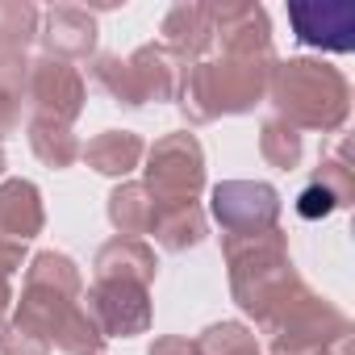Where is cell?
I'll list each match as a JSON object with an SVG mask.
<instances>
[{"instance_id":"6","label":"cell","mask_w":355,"mask_h":355,"mask_svg":"<svg viewBox=\"0 0 355 355\" xmlns=\"http://www.w3.org/2000/svg\"><path fill=\"white\" fill-rule=\"evenodd\" d=\"M263 334L272 338V355H326L338 338L351 334V318L334 301L305 288Z\"/></svg>"},{"instance_id":"12","label":"cell","mask_w":355,"mask_h":355,"mask_svg":"<svg viewBox=\"0 0 355 355\" xmlns=\"http://www.w3.org/2000/svg\"><path fill=\"white\" fill-rule=\"evenodd\" d=\"M209 21H214L218 55H276L272 21H268L263 5H251V0H209Z\"/></svg>"},{"instance_id":"4","label":"cell","mask_w":355,"mask_h":355,"mask_svg":"<svg viewBox=\"0 0 355 355\" xmlns=\"http://www.w3.org/2000/svg\"><path fill=\"white\" fill-rule=\"evenodd\" d=\"M189 67L175 59L167 46L146 42L134 55H96L92 59V84L121 109H142V105H163L180 101Z\"/></svg>"},{"instance_id":"11","label":"cell","mask_w":355,"mask_h":355,"mask_svg":"<svg viewBox=\"0 0 355 355\" xmlns=\"http://www.w3.org/2000/svg\"><path fill=\"white\" fill-rule=\"evenodd\" d=\"M288 26L301 46L347 55L355 51V5L347 0H293L288 5Z\"/></svg>"},{"instance_id":"21","label":"cell","mask_w":355,"mask_h":355,"mask_svg":"<svg viewBox=\"0 0 355 355\" xmlns=\"http://www.w3.org/2000/svg\"><path fill=\"white\" fill-rule=\"evenodd\" d=\"M30 134V150L46 163V167H71L84 150V142L71 134V125H55V121H26Z\"/></svg>"},{"instance_id":"3","label":"cell","mask_w":355,"mask_h":355,"mask_svg":"<svg viewBox=\"0 0 355 355\" xmlns=\"http://www.w3.org/2000/svg\"><path fill=\"white\" fill-rule=\"evenodd\" d=\"M276 55H205L189 67L180 109L193 125H209L230 113H251L268 96Z\"/></svg>"},{"instance_id":"15","label":"cell","mask_w":355,"mask_h":355,"mask_svg":"<svg viewBox=\"0 0 355 355\" xmlns=\"http://www.w3.org/2000/svg\"><path fill=\"white\" fill-rule=\"evenodd\" d=\"M96 17L80 5H55L42 13V26H38V38L46 46L51 59H63V63H80L96 51Z\"/></svg>"},{"instance_id":"2","label":"cell","mask_w":355,"mask_h":355,"mask_svg":"<svg viewBox=\"0 0 355 355\" xmlns=\"http://www.w3.org/2000/svg\"><path fill=\"white\" fill-rule=\"evenodd\" d=\"M268 101L272 117L288 121L297 134L318 130V134H338L351 117V84L347 76L326 63V59H276L272 80H268Z\"/></svg>"},{"instance_id":"20","label":"cell","mask_w":355,"mask_h":355,"mask_svg":"<svg viewBox=\"0 0 355 355\" xmlns=\"http://www.w3.org/2000/svg\"><path fill=\"white\" fill-rule=\"evenodd\" d=\"M205 230H209V222H205V209L197 205V201H184V205H159V214H155V243L163 247V251H189V247H197L201 239H205Z\"/></svg>"},{"instance_id":"14","label":"cell","mask_w":355,"mask_h":355,"mask_svg":"<svg viewBox=\"0 0 355 355\" xmlns=\"http://www.w3.org/2000/svg\"><path fill=\"white\" fill-rule=\"evenodd\" d=\"M159 46H167L184 67L201 63L214 46L209 0H180V5H171L159 21Z\"/></svg>"},{"instance_id":"25","label":"cell","mask_w":355,"mask_h":355,"mask_svg":"<svg viewBox=\"0 0 355 355\" xmlns=\"http://www.w3.org/2000/svg\"><path fill=\"white\" fill-rule=\"evenodd\" d=\"M197 347H201V355H263L259 343H255V334L243 322H218V326H209L197 338Z\"/></svg>"},{"instance_id":"24","label":"cell","mask_w":355,"mask_h":355,"mask_svg":"<svg viewBox=\"0 0 355 355\" xmlns=\"http://www.w3.org/2000/svg\"><path fill=\"white\" fill-rule=\"evenodd\" d=\"M301 134L288 125V121H280V117H268L263 125H259V155L272 163V167H280V171H293L297 163H301Z\"/></svg>"},{"instance_id":"8","label":"cell","mask_w":355,"mask_h":355,"mask_svg":"<svg viewBox=\"0 0 355 355\" xmlns=\"http://www.w3.org/2000/svg\"><path fill=\"white\" fill-rule=\"evenodd\" d=\"M88 88L80 67L63 63V59H30V76H26V109L34 121H55V125H71L84 113Z\"/></svg>"},{"instance_id":"9","label":"cell","mask_w":355,"mask_h":355,"mask_svg":"<svg viewBox=\"0 0 355 355\" xmlns=\"http://www.w3.org/2000/svg\"><path fill=\"white\" fill-rule=\"evenodd\" d=\"M84 309L105 338H134L150 330V288L138 280H92Z\"/></svg>"},{"instance_id":"30","label":"cell","mask_w":355,"mask_h":355,"mask_svg":"<svg viewBox=\"0 0 355 355\" xmlns=\"http://www.w3.org/2000/svg\"><path fill=\"white\" fill-rule=\"evenodd\" d=\"M0 175H5V150H0Z\"/></svg>"},{"instance_id":"22","label":"cell","mask_w":355,"mask_h":355,"mask_svg":"<svg viewBox=\"0 0 355 355\" xmlns=\"http://www.w3.org/2000/svg\"><path fill=\"white\" fill-rule=\"evenodd\" d=\"M51 347H59V351H67V355H101L105 334H101V326L92 322V313L84 309V297L63 313V322H59Z\"/></svg>"},{"instance_id":"18","label":"cell","mask_w":355,"mask_h":355,"mask_svg":"<svg viewBox=\"0 0 355 355\" xmlns=\"http://www.w3.org/2000/svg\"><path fill=\"white\" fill-rule=\"evenodd\" d=\"M142 155H146V142L134 130H105V134L88 138L80 150V159L101 175H130L142 163Z\"/></svg>"},{"instance_id":"1","label":"cell","mask_w":355,"mask_h":355,"mask_svg":"<svg viewBox=\"0 0 355 355\" xmlns=\"http://www.w3.org/2000/svg\"><path fill=\"white\" fill-rule=\"evenodd\" d=\"M222 255L230 268V293L259 330H268L309 284L297 276L288 239L280 226L259 234H222Z\"/></svg>"},{"instance_id":"13","label":"cell","mask_w":355,"mask_h":355,"mask_svg":"<svg viewBox=\"0 0 355 355\" xmlns=\"http://www.w3.org/2000/svg\"><path fill=\"white\" fill-rule=\"evenodd\" d=\"M351 197H355V175H351V163H347V146H338L334 155H322L318 171L309 175V184L301 189V197H297V218L322 222V218H330L334 209H347Z\"/></svg>"},{"instance_id":"7","label":"cell","mask_w":355,"mask_h":355,"mask_svg":"<svg viewBox=\"0 0 355 355\" xmlns=\"http://www.w3.org/2000/svg\"><path fill=\"white\" fill-rule=\"evenodd\" d=\"M142 184L159 205L197 201V193L205 189V150H201L197 134H189V130L163 134L146 150V180Z\"/></svg>"},{"instance_id":"29","label":"cell","mask_w":355,"mask_h":355,"mask_svg":"<svg viewBox=\"0 0 355 355\" xmlns=\"http://www.w3.org/2000/svg\"><path fill=\"white\" fill-rule=\"evenodd\" d=\"M146 355H201V347L197 338H184V334H159Z\"/></svg>"},{"instance_id":"16","label":"cell","mask_w":355,"mask_h":355,"mask_svg":"<svg viewBox=\"0 0 355 355\" xmlns=\"http://www.w3.org/2000/svg\"><path fill=\"white\" fill-rule=\"evenodd\" d=\"M46 209H42V193L30 180H5L0 184V239L13 243H30L42 234Z\"/></svg>"},{"instance_id":"19","label":"cell","mask_w":355,"mask_h":355,"mask_svg":"<svg viewBox=\"0 0 355 355\" xmlns=\"http://www.w3.org/2000/svg\"><path fill=\"white\" fill-rule=\"evenodd\" d=\"M155 214H159V201L146 193V184L138 180H125L109 193V222L117 230V239H142L155 230Z\"/></svg>"},{"instance_id":"28","label":"cell","mask_w":355,"mask_h":355,"mask_svg":"<svg viewBox=\"0 0 355 355\" xmlns=\"http://www.w3.org/2000/svg\"><path fill=\"white\" fill-rule=\"evenodd\" d=\"M21 113H26V92L0 84V142L21 130Z\"/></svg>"},{"instance_id":"26","label":"cell","mask_w":355,"mask_h":355,"mask_svg":"<svg viewBox=\"0 0 355 355\" xmlns=\"http://www.w3.org/2000/svg\"><path fill=\"white\" fill-rule=\"evenodd\" d=\"M0 355H51V338L9 318V322H0Z\"/></svg>"},{"instance_id":"10","label":"cell","mask_w":355,"mask_h":355,"mask_svg":"<svg viewBox=\"0 0 355 355\" xmlns=\"http://www.w3.org/2000/svg\"><path fill=\"white\" fill-rule=\"evenodd\" d=\"M209 209L222 234H259L280 222V193L263 180H226L214 189Z\"/></svg>"},{"instance_id":"5","label":"cell","mask_w":355,"mask_h":355,"mask_svg":"<svg viewBox=\"0 0 355 355\" xmlns=\"http://www.w3.org/2000/svg\"><path fill=\"white\" fill-rule=\"evenodd\" d=\"M84 297V280L80 268L63 255V251H38L26 268V284H21V301H17V322L38 330L42 338H55L63 313Z\"/></svg>"},{"instance_id":"23","label":"cell","mask_w":355,"mask_h":355,"mask_svg":"<svg viewBox=\"0 0 355 355\" xmlns=\"http://www.w3.org/2000/svg\"><path fill=\"white\" fill-rule=\"evenodd\" d=\"M42 13L30 5V0H0V51L26 55L38 38Z\"/></svg>"},{"instance_id":"17","label":"cell","mask_w":355,"mask_h":355,"mask_svg":"<svg viewBox=\"0 0 355 355\" xmlns=\"http://www.w3.org/2000/svg\"><path fill=\"white\" fill-rule=\"evenodd\" d=\"M159 259L142 239H109L96 259H92V280H138V284H155Z\"/></svg>"},{"instance_id":"27","label":"cell","mask_w":355,"mask_h":355,"mask_svg":"<svg viewBox=\"0 0 355 355\" xmlns=\"http://www.w3.org/2000/svg\"><path fill=\"white\" fill-rule=\"evenodd\" d=\"M26 263V243H13V239H0V322H5L9 305H13V288H9V276Z\"/></svg>"}]
</instances>
